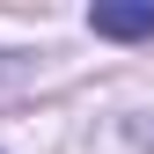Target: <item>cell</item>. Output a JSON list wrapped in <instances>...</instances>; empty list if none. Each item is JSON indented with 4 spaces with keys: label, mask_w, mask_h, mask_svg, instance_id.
I'll list each match as a JSON object with an SVG mask.
<instances>
[{
    "label": "cell",
    "mask_w": 154,
    "mask_h": 154,
    "mask_svg": "<svg viewBox=\"0 0 154 154\" xmlns=\"http://www.w3.org/2000/svg\"><path fill=\"white\" fill-rule=\"evenodd\" d=\"M88 29L118 37V44H140V37H154V0H103V8H88Z\"/></svg>",
    "instance_id": "obj_1"
},
{
    "label": "cell",
    "mask_w": 154,
    "mask_h": 154,
    "mask_svg": "<svg viewBox=\"0 0 154 154\" xmlns=\"http://www.w3.org/2000/svg\"><path fill=\"white\" fill-rule=\"evenodd\" d=\"M22 81H29V59L22 51H0V95H15Z\"/></svg>",
    "instance_id": "obj_2"
}]
</instances>
